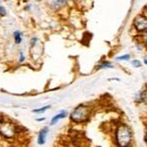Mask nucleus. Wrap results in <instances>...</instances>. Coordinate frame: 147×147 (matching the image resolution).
<instances>
[{
	"label": "nucleus",
	"mask_w": 147,
	"mask_h": 147,
	"mask_svg": "<svg viewBox=\"0 0 147 147\" xmlns=\"http://www.w3.org/2000/svg\"><path fill=\"white\" fill-rule=\"evenodd\" d=\"M47 109H49V106H45L41 109H36V110H33V112H34V113H43V112H45Z\"/></svg>",
	"instance_id": "nucleus-7"
},
{
	"label": "nucleus",
	"mask_w": 147,
	"mask_h": 147,
	"mask_svg": "<svg viewBox=\"0 0 147 147\" xmlns=\"http://www.w3.org/2000/svg\"><path fill=\"white\" fill-rule=\"evenodd\" d=\"M58 3H57V4H58V5H62V4H63L64 3V2H66V0H58Z\"/></svg>",
	"instance_id": "nucleus-14"
},
{
	"label": "nucleus",
	"mask_w": 147,
	"mask_h": 147,
	"mask_svg": "<svg viewBox=\"0 0 147 147\" xmlns=\"http://www.w3.org/2000/svg\"><path fill=\"white\" fill-rule=\"evenodd\" d=\"M134 26L138 31H146L147 30V18L139 15L134 20Z\"/></svg>",
	"instance_id": "nucleus-3"
},
{
	"label": "nucleus",
	"mask_w": 147,
	"mask_h": 147,
	"mask_svg": "<svg viewBox=\"0 0 147 147\" xmlns=\"http://www.w3.org/2000/svg\"><path fill=\"white\" fill-rule=\"evenodd\" d=\"M132 65H133L134 67H137V68L141 67V63H140L139 61H137V59H135V61L132 62Z\"/></svg>",
	"instance_id": "nucleus-9"
},
{
	"label": "nucleus",
	"mask_w": 147,
	"mask_h": 147,
	"mask_svg": "<svg viewBox=\"0 0 147 147\" xmlns=\"http://www.w3.org/2000/svg\"><path fill=\"white\" fill-rule=\"evenodd\" d=\"M130 59V55H122V57H117L118 61H127V59Z\"/></svg>",
	"instance_id": "nucleus-8"
},
{
	"label": "nucleus",
	"mask_w": 147,
	"mask_h": 147,
	"mask_svg": "<svg viewBox=\"0 0 147 147\" xmlns=\"http://www.w3.org/2000/svg\"><path fill=\"white\" fill-rule=\"evenodd\" d=\"M48 133V128H44L40 131L38 136V144H44L45 143V137Z\"/></svg>",
	"instance_id": "nucleus-4"
},
{
	"label": "nucleus",
	"mask_w": 147,
	"mask_h": 147,
	"mask_svg": "<svg viewBox=\"0 0 147 147\" xmlns=\"http://www.w3.org/2000/svg\"><path fill=\"white\" fill-rule=\"evenodd\" d=\"M104 67H107V68H112V65H110V64H106V65H102V66H101V68H104Z\"/></svg>",
	"instance_id": "nucleus-12"
},
{
	"label": "nucleus",
	"mask_w": 147,
	"mask_h": 147,
	"mask_svg": "<svg viewBox=\"0 0 147 147\" xmlns=\"http://www.w3.org/2000/svg\"><path fill=\"white\" fill-rule=\"evenodd\" d=\"M116 138L120 146H127L131 141V132L128 129V127L122 125L118 128Z\"/></svg>",
	"instance_id": "nucleus-1"
},
{
	"label": "nucleus",
	"mask_w": 147,
	"mask_h": 147,
	"mask_svg": "<svg viewBox=\"0 0 147 147\" xmlns=\"http://www.w3.org/2000/svg\"><path fill=\"white\" fill-rule=\"evenodd\" d=\"M14 39H15V42L16 43H20L22 40L21 38V32L20 31H15L14 32Z\"/></svg>",
	"instance_id": "nucleus-6"
},
{
	"label": "nucleus",
	"mask_w": 147,
	"mask_h": 147,
	"mask_svg": "<svg viewBox=\"0 0 147 147\" xmlns=\"http://www.w3.org/2000/svg\"><path fill=\"white\" fill-rule=\"evenodd\" d=\"M6 14V10H5V8L4 7H0V15H2V16H4Z\"/></svg>",
	"instance_id": "nucleus-10"
},
{
	"label": "nucleus",
	"mask_w": 147,
	"mask_h": 147,
	"mask_svg": "<svg viewBox=\"0 0 147 147\" xmlns=\"http://www.w3.org/2000/svg\"><path fill=\"white\" fill-rule=\"evenodd\" d=\"M87 117V109L85 108L84 106H79L75 109L71 114V119L72 121L74 122H82L86 119Z\"/></svg>",
	"instance_id": "nucleus-2"
},
{
	"label": "nucleus",
	"mask_w": 147,
	"mask_h": 147,
	"mask_svg": "<svg viewBox=\"0 0 147 147\" xmlns=\"http://www.w3.org/2000/svg\"><path fill=\"white\" fill-rule=\"evenodd\" d=\"M143 40H144V42H145L146 44H147V32L143 36Z\"/></svg>",
	"instance_id": "nucleus-13"
},
{
	"label": "nucleus",
	"mask_w": 147,
	"mask_h": 147,
	"mask_svg": "<svg viewBox=\"0 0 147 147\" xmlns=\"http://www.w3.org/2000/svg\"><path fill=\"white\" fill-rule=\"evenodd\" d=\"M24 59H25V57H24V55L22 53H20V59H19V62L20 63H22V62L24 61Z\"/></svg>",
	"instance_id": "nucleus-11"
},
{
	"label": "nucleus",
	"mask_w": 147,
	"mask_h": 147,
	"mask_svg": "<svg viewBox=\"0 0 147 147\" xmlns=\"http://www.w3.org/2000/svg\"><path fill=\"white\" fill-rule=\"evenodd\" d=\"M66 115H67V112H65V111H63V112H61L60 114H58V115H56V116H54V117L52 118V120H51V125H54V124H56L57 122L59 121V120H61V119H63V118H65L66 117Z\"/></svg>",
	"instance_id": "nucleus-5"
},
{
	"label": "nucleus",
	"mask_w": 147,
	"mask_h": 147,
	"mask_svg": "<svg viewBox=\"0 0 147 147\" xmlns=\"http://www.w3.org/2000/svg\"><path fill=\"white\" fill-rule=\"evenodd\" d=\"M144 63H145V64H146V65H147V57H146V59H144Z\"/></svg>",
	"instance_id": "nucleus-15"
}]
</instances>
